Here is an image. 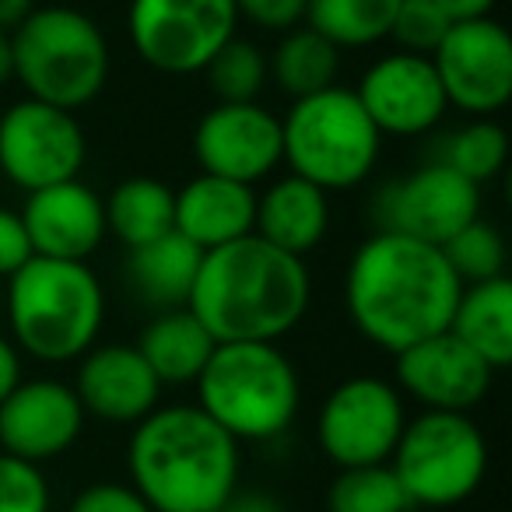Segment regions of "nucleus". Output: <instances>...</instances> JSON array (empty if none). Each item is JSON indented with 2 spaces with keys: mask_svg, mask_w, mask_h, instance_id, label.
<instances>
[{
  "mask_svg": "<svg viewBox=\"0 0 512 512\" xmlns=\"http://www.w3.org/2000/svg\"><path fill=\"white\" fill-rule=\"evenodd\" d=\"M22 225L36 256L85 264L106 239V207L92 186H85L81 179H67V183L29 193Z\"/></svg>",
  "mask_w": 512,
  "mask_h": 512,
  "instance_id": "nucleus-18",
  "label": "nucleus"
},
{
  "mask_svg": "<svg viewBox=\"0 0 512 512\" xmlns=\"http://www.w3.org/2000/svg\"><path fill=\"white\" fill-rule=\"evenodd\" d=\"M0 309H4V288H0Z\"/></svg>",
  "mask_w": 512,
  "mask_h": 512,
  "instance_id": "nucleus-42",
  "label": "nucleus"
},
{
  "mask_svg": "<svg viewBox=\"0 0 512 512\" xmlns=\"http://www.w3.org/2000/svg\"><path fill=\"white\" fill-rule=\"evenodd\" d=\"M253 225L256 193L246 183L200 172L176 193V232L200 253L253 235Z\"/></svg>",
  "mask_w": 512,
  "mask_h": 512,
  "instance_id": "nucleus-20",
  "label": "nucleus"
},
{
  "mask_svg": "<svg viewBox=\"0 0 512 512\" xmlns=\"http://www.w3.org/2000/svg\"><path fill=\"white\" fill-rule=\"evenodd\" d=\"M218 512H281V505H278V498L249 491V495H232Z\"/></svg>",
  "mask_w": 512,
  "mask_h": 512,
  "instance_id": "nucleus-39",
  "label": "nucleus"
},
{
  "mask_svg": "<svg viewBox=\"0 0 512 512\" xmlns=\"http://www.w3.org/2000/svg\"><path fill=\"white\" fill-rule=\"evenodd\" d=\"M400 0H309L306 25L337 50H362L386 39Z\"/></svg>",
  "mask_w": 512,
  "mask_h": 512,
  "instance_id": "nucleus-27",
  "label": "nucleus"
},
{
  "mask_svg": "<svg viewBox=\"0 0 512 512\" xmlns=\"http://www.w3.org/2000/svg\"><path fill=\"white\" fill-rule=\"evenodd\" d=\"M0 512H50V484L39 463L0 453Z\"/></svg>",
  "mask_w": 512,
  "mask_h": 512,
  "instance_id": "nucleus-33",
  "label": "nucleus"
},
{
  "mask_svg": "<svg viewBox=\"0 0 512 512\" xmlns=\"http://www.w3.org/2000/svg\"><path fill=\"white\" fill-rule=\"evenodd\" d=\"M397 481L411 505L446 509L481 488L488 470V442L460 411H425L407 421L390 456Z\"/></svg>",
  "mask_w": 512,
  "mask_h": 512,
  "instance_id": "nucleus-8",
  "label": "nucleus"
},
{
  "mask_svg": "<svg viewBox=\"0 0 512 512\" xmlns=\"http://www.w3.org/2000/svg\"><path fill=\"white\" fill-rule=\"evenodd\" d=\"M432 67L442 81L446 102L470 116H491L512 99V36L495 18L453 22Z\"/></svg>",
  "mask_w": 512,
  "mask_h": 512,
  "instance_id": "nucleus-12",
  "label": "nucleus"
},
{
  "mask_svg": "<svg viewBox=\"0 0 512 512\" xmlns=\"http://www.w3.org/2000/svg\"><path fill=\"white\" fill-rule=\"evenodd\" d=\"M85 418L74 386L60 379L18 383L0 400V449L29 463L57 460L78 442Z\"/></svg>",
  "mask_w": 512,
  "mask_h": 512,
  "instance_id": "nucleus-16",
  "label": "nucleus"
},
{
  "mask_svg": "<svg viewBox=\"0 0 512 512\" xmlns=\"http://www.w3.org/2000/svg\"><path fill=\"white\" fill-rule=\"evenodd\" d=\"M15 78V53H11V36L0 32V88Z\"/></svg>",
  "mask_w": 512,
  "mask_h": 512,
  "instance_id": "nucleus-41",
  "label": "nucleus"
},
{
  "mask_svg": "<svg viewBox=\"0 0 512 512\" xmlns=\"http://www.w3.org/2000/svg\"><path fill=\"white\" fill-rule=\"evenodd\" d=\"M71 512H151V505L130 484L99 481L78 491V498L71 502Z\"/></svg>",
  "mask_w": 512,
  "mask_h": 512,
  "instance_id": "nucleus-35",
  "label": "nucleus"
},
{
  "mask_svg": "<svg viewBox=\"0 0 512 512\" xmlns=\"http://www.w3.org/2000/svg\"><path fill=\"white\" fill-rule=\"evenodd\" d=\"M379 232H400L411 239L442 242L481 218V186L463 179L442 162H425L404 179L383 186L376 200Z\"/></svg>",
  "mask_w": 512,
  "mask_h": 512,
  "instance_id": "nucleus-13",
  "label": "nucleus"
},
{
  "mask_svg": "<svg viewBox=\"0 0 512 512\" xmlns=\"http://www.w3.org/2000/svg\"><path fill=\"white\" fill-rule=\"evenodd\" d=\"M449 334L460 337L491 372L512 365V281L491 278L463 285L449 320Z\"/></svg>",
  "mask_w": 512,
  "mask_h": 512,
  "instance_id": "nucleus-22",
  "label": "nucleus"
},
{
  "mask_svg": "<svg viewBox=\"0 0 512 512\" xmlns=\"http://www.w3.org/2000/svg\"><path fill=\"white\" fill-rule=\"evenodd\" d=\"M11 53L29 99L74 113L106 88L109 43L78 8H36L11 32Z\"/></svg>",
  "mask_w": 512,
  "mask_h": 512,
  "instance_id": "nucleus-7",
  "label": "nucleus"
},
{
  "mask_svg": "<svg viewBox=\"0 0 512 512\" xmlns=\"http://www.w3.org/2000/svg\"><path fill=\"white\" fill-rule=\"evenodd\" d=\"M407 425L400 390L386 379L355 376L337 383L320 407V446L337 467L390 463Z\"/></svg>",
  "mask_w": 512,
  "mask_h": 512,
  "instance_id": "nucleus-10",
  "label": "nucleus"
},
{
  "mask_svg": "<svg viewBox=\"0 0 512 512\" xmlns=\"http://www.w3.org/2000/svg\"><path fill=\"white\" fill-rule=\"evenodd\" d=\"M4 306L18 348L50 365L85 355L106 320L102 285L81 260L32 256L8 278Z\"/></svg>",
  "mask_w": 512,
  "mask_h": 512,
  "instance_id": "nucleus-4",
  "label": "nucleus"
},
{
  "mask_svg": "<svg viewBox=\"0 0 512 512\" xmlns=\"http://www.w3.org/2000/svg\"><path fill=\"white\" fill-rule=\"evenodd\" d=\"M36 11V0H0V32H15Z\"/></svg>",
  "mask_w": 512,
  "mask_h": 512,
  "instance_id": "nucleus-40",
  "label": "nucleus"
},
{
  "mask_svg": "<svg viewBox=\"0 0 512 512\" xmlns=\"http://www.w3.org/2000/svg\"><path fill=\"white\" fill-rule=\"evenodd\" d=\"M337 71H341V50L309 25L288 29L267 57V81H274L292 102L334 88Z\"/></svg>",
  "mask_w": 512,
  "mask_h": 512,
  "instance_id": "nucleus-26",
  "label": "nucleus"
},
{
  "mask_svg": "<svg viewBox=\"0 0 512 512\" xmlns=\"http://www.w3.org/2000/svg\"><path fill=\"white\" fill-rule=\"evenodd\" d=\"M127 467L151 512H218L235 495L239 442L197 404L155 407L130 435Z\"/></svg>",
  "mask_w": 512,
  "mask_h": 512,
  "instance_id": "nucleus-3",
  "label": "nucleus"
},
{
  "mask_svg": "<svg viewBox=\"0 0 512 512\" xmlns=\"http://www.w3.org/2000/svg\"><path fill=\"white\" fill-rule=\"evenodd\" d=\"M130 43L137 57L162 74H200L235 39L232 0H134Z\"/></svg>",
  "mask_w": 512,
  "mask_h": 512,
  "instance_id": "nucleus-9",
  "label": "nucleus"
},
{
  "mask_svg": "<svg viewBox=\"0 0 512 512\" xmlns=\"http://www.w3.org/2000/svg\"><path fill=\"white\" fill-rule=\"evenodd\" d=\"M74 393L85 414L109 425H137L158 407L162 383L134 344H92L81 355Z\"/></svg>",
  "mask_w": 512,
  "mask_h": 512,
  "instance_id": "nucleus-19",
  "label": "nucleus"
},
{
  "mask_svg": "<svg viewBox=\"0 0 512 512\" xmlns=\"http://www.w3.org/2000/svg\"><path fill=\"white\" fill-rule=\"evenodd\" d=\"M214 344L218 341L207 334L204 323L186 306H179V309H162V313L151 316V320L144 323L134 348L141 351V358L151 365L158 383L183 386V383H197L207 358H211Z\"/></svg>",
  "mask_w": 512,
  "mask_h": 512,
  "instance_id": "nucleus-24",
  "label": "nucleus"
},
{
  "mask_svg": "<svg viewBox=\"0 0 512 512\" xmlns=\"http://www.w3.org/2000/svg\"><path fill=\"white\" fill-rule=\"evenodd\" d=\"M397 358V386L425 411L467 414L491 390L495 372L449 330L404 348Z\"/></svg>",
  "mask_w": 512,
  "mask_h": 512,
  "instance_id": "nucleus-17",
  "label": "nucleus"
},
{
  "mask_svg": "<svg viewBox=\"0 0 512 512\" xmlns=\"http://www.w3.org/2000/svg\"><path fill=\"white\" fill-rule=\"evenodd\" d=\"M355 95L379 134L393 137L428 134L432 127H439V120L449 109L432 57L400 50L390 57H379L362 74Z\"/></svg>",
  "mask_w": 512,
  "mask_h": 512,
  "instance_id": "nucleus-15",
  "label": "nucleus"
},
{
  "mask_svg": "<svg viewBox=\"0 0 512 512\" xmlns=\"http://www.w3.org/2000/svg\"><path fill=\"white\" fill-rule=\"evenodd\" d=\"M32 242L22 225V214L0 207V278H11L32 260Z\"/></svg>",
  "mask_w": 512,
  "mask_h": 512,
  "instance_id": "nucleus-36",
  "label": "nucleus"
},
{
  "mask_svg": "<svg viewBox=\"0 0 512 512\" xmlns=\"http://www.w3.org/2000/svg\"><path fill=\"white\" fill-rule=\"evenodd\" d=\"M449 29H453V22L435 0H400L386 39H393L400 46V53L432 57Z\"/></svg>",
  "mask_w": 512,
  "mask_h": 512,
  "instance_id": "nucleus-32",
  "label": "nucleus"
},
{
  "mask_svg": "<svg viewBox=\"0 0 512 512\" xmlns=\"http://www.w3.org/2000/svg\"><path fill=\"white\" fill-rule=\"evenodd\" d=\"M383 134L355 92L334 85L295 99L281 120V162L320 190H351L379 162Z\"/></svg>",
  "mask_w": 512,
  "mask_h": 512,
  "instance_id": "nucleus-6",
  "label": "nucleus"
},
{
  "mask_svg": "<svg viewBox=\"0 0 512 512\" xmlns=\"http://www.w3.org/2000/svg\"><path fill=\"white\" fill-rule=\"evenodd\" d=\"M435 162L449 165L470 179L474 186H484L505 169L509 162V134L495 120H474L467 127L453 130L446 141L435 148Z\"/></svg>",
  "mask_w": 512,
  "mask_h": 512,
  "instance_id": "nucleus-28",
  "label": "nucleus"
},
{
  "mask_svg": "<svg viewBox=\"0 0 512 512\" xmlns=\"http://www.w3.org/2000/svg\"><path fill=\"white\" fill-rule=\"evenodd\" d=\"M102 207H106V232H113L127 249L176 232V193L158 179H123L102 200Z\"/></svg>",
  "mask_w": 512,
  "mask_h": 512,
  "instance_id": "nucleus-25",
  "label": "nucleus"
},
{
  "mask_svg": "<svg viewBox=\"0 0 512 512\" xmlns=\"http://www.w3.org/2000/svg\"><path fill=\"white\" fill-rule=\"evenodd\" d=\"M439 249L463 285H477V281H491L505 274V239L484 218H474Z\"/></svg>",
  "mask_w": 512,
  "mask_h": 512,
  "instance_id": "nucleus-30",
  "label": "nucleus"
},
{
  "mask_svg": "<svg viewBox=\"0 0 512 512\" xmlns=\"http://www.w3.org/2000/svg\"><path fill=\"white\" fill-rule=\"evenodd\" d=\"M404 484L390 463L372 467H341L327 491V512H411Z\"/></svg>",
  "mask_w": 512,
  "mask_h": 512,
  "instance_id": "nucleus-29",
  "label": "nucleus"
},
{
  "mask_svg": "<svg viewBox=\"0 0 512 512\" xmlns=\"http://www.w3.org/2000/svg\"><path fill=\"white\" fill-rule=\"evenodd\" d=\"M88 141L71 109L22 99L0 116V169L22 190L78 179Z\"/></svg>",
  "mask_w": 512,
  "mask_h": 512,
  "instance_id": "nucleus-11",
  "label": "nucleus"
},
{
  "mask_svg": "<svg viewBox=\"0 0 512 512\" xmlns=\"http://www.w3.org/2000/svg\"><path fill=\"white\" fill-rule=\"evenodd\" d=\"M302 386L292 358L267 341L214 344L197 376V407L235 442H267L288 432Z\"/></svg>",
  "mask_w": 512,
  "mask_h": 512,
  "instance_id": "nucleus-5",
  "label": "nucleus"
},
{
  "mask_svg": "<svg viewBox=\"0 0 512 512\" xmlns=\"http://www.w3.org/2000/svg\"><path fill=\"white\" fill-rule=\"evenodd\" d=\"M330 228V200L327 190H320L309 179L281 176L256 197V225L253 235H260L271 246L285 249L292 256H306L323 242Z\"/></svg>",
  "mask_w": 512,
  "mask_h": 512,
  "instance_id": "nucleus-21",
  "label": "nucleus"
},
{
  "mask_svg": "<svg viewBox=\"0 0 512 512\" xmlns=\"http://www.w3.org/2000/svg\"><path fill=\"white\" fill-rule=\"evenodd\" d=\"M235 15L253 22L256 29L267 32H288L306 22L309 0H232Z\"/></svg>",
  "mask_w": 512,
  "mask_h": 512,
  "instance_id": "nucleus-34",
  "label": "nucleus"
},
{
  "mask_svg": "<svg viewBox=\"0 0 512 512\" xmlns=\"http://www.w3.org/2000/svg\"><path fill=\"white\" fill-rule=\"evenodd\" d=\"M449 15V22H474V18H491L498 0H435Z\"/></svg>",
  "mask_w": 512,
  "mask_h": 512,
  "instance_id": "nucleus-37",
  "label": "nucleus"
},
{
  "mask_svg": "<svg viewBox=\"0 0 512 512\" xmlns=\"http://www.w3.org/2000/svg\"><path fill=\"white\" fill-rule=\"evenodd\" d=\"M193 155L211 176L260 183L281 165V116L256 102H218L193 130Z\"/></svg>",
  "mask_w": 512,
  "mask_h": 512,
  "instance_id": "nucleus-14",
  "label": "nucleus"
},
{
  "mask_svg": "<svg viewBox=\"0 0 512 512\" xmlns=\"http://www.w3.org/2000/svg\"><path fill=\"white\" fill-rule=\"evenodd\" d=\"M309 267L302 256L242 235L200 256L186 309L218 344L267 341L292 334L309 309Z\"/></svg>",
  "mask_w": 512,
  "mask_h": 512,
  "instance_id": "nucleus-2",
  "label": "nucleus"
},
{
  "mask_svg": "<svg viewBox=\"0 0 512 512\" xmlns=\"http://www.w3.org/2000/svg\"><path fill=\"white\" fill-rule=\"evenodd\" d=\"M204 71L218 102H256L267 85V53L246 39H228Z\"/></svg>",
  "mask_w": 512,
  "mask_h": 512,
  "instance_id": "nucleus-31",
  "label": "nucleus"
},
{
  "mask_svg": "<svg viewBox=\"0 0 512 512\" xmlns=\"http://www.w3.org/2000/svg\"><path fill=\"white\" fill-rule=\"evenodd\" d=\"M460 292L463 281L442 249L400 232H372L351 256L344 281L351 323L390 355L449 330Z\"/></svg>",
  "mask_w": 512,
  "mask_h": 512,
  "instance_id": "nucleus-1",
  "label": "nucleus"
},
{
  "mask_svg": "<svg viewBox=\"0 0 512 512\" xmlns=\"http://www.w3.org/2000/svg\"><path fill=\"white\" fill-rule=\"evenodd\" d=\"M18 383H22V362H18V351L8 337H0V400L8 397Z\"/></svg>",
  "mask_w": 512,
  "mask_h": 512,
  "instance_id": "nucleus-38",
  "label": "nucleus"
},
{
  "mask_svg": "<svg viewBox=\"0 0 512 512\" xmlns=\"http://www.w3.org/2000/svg\"><path fill=\"white\" fill-rule=\"evenodd\" d=\"M200 249L186 242L179 232H169L155 242L130 249L127 256V285L144 306L179 309L190 299V288L200 271Z\"/></svg>",
  "mask_w": 512,
  "mask_h": 512,
  "instance_id": "nucleus-23",
  "label": "nucleus"
}]
</instances>
